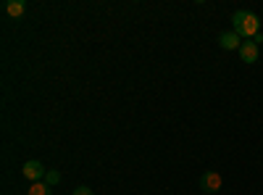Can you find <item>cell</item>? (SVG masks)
<instances>
[{
  "label": "cell",
  "instance_id": "obj_3",
  "mask_svg": "<svg viewBox=\"0 0 263 195\" xmlns=\"http://www.w3.org/2000/svg\"><path fill=\"white\" fill-rule=\"evenodd\" d=\"M45 174H48V171H45V166H42L40 161H27V164H24V177H27V180L40 182Z\"/></svg>",
  "mask_w": 263,
  "mask_h": 195
},
{
  "label": "cell",
  "instance_id": "obj_1",
  "mask_svg": "<svg viewBox=\"0 0 263 195\" xmlns=\"http://www.w3.org/2000/svg\"><path fill=\"white\" fill-rule=\"evenodd\" d=\"M232 24H234V32L242 40H253L260 32V19L253 11H237L232 16Z\"/></svg>",
  "mask_w": 263,
  "mask_h": 195
},
{
  "label": "cell",
  "instance_id": "obj_2",
  "mask_svg": "<svg viewBox=\"0 0 263 195\" xmlns=\"http://www.w3.org/2000/svg\"><path fill=\"white\" fill-rule=\"evenodd\" d=\"M221 185H224V180H221V174H218V171H205V174L200 177V187L205 190V192H218L221 190Z\"/></svg>",
  "mask_w": 263,
  "mask_h": 195
},
{
  "label": "cell",
  "instance_id": "obj_9",
  "mask_svg": "<svg viewBox=\"0 0 263 195\" xmlns=\"http://www.w3.org/2000/svg\"><path fill=\"white\" fill-rule=\"evenodd\" d=\"M74 195H92V190L82 185V187H77V190H74Z\"/></svg>",
  "mask_w": 263,
  "mask_h": 195
},
{
  "label": "cell",
  "instance_id": "obj_6",
  "mask_svg": "<svg viewBox=\"0 0 263 195\" xmlns=\"http://www.w3.org/2000/svg\"><path fill=\"white\" fill-rule=\"evenodd\" d=\"M24 0H8V3H6V13L11 16V19H18L21 13H24Z\"/></svg>",
  "mask_w": 263,
  "mask_h": 195
},
{
  "label": "cell",
  "instance_id": "obj_7",
  "mask_svg": "<svg viewBox=\"0 0 263 195\" xmlns=\"http://www.w3.org/2000/svg\"><path fill=\"white\" fill-rule=\"evenodd\" d=\"M29 195H50V187H48L45 182H32Z\"/></svg>",
  "mask_w": 263,
  "mask_h": 195
},
{
  "label": "cell",
  "instance_id": "obj_4",
  "mask_svg": "<svg viewBox=\"0 0 263 195\" xmlns=\"http://www.w3.org/2000/svg\"><path fill=\"white\" fill-rule=\"evenodd\" d=\"M218 45H221L224 50H239V45H242V37H239L237 32H224L221 37H218Z\"/></svg>",
  "mask_w": 263,
  "mask_h": 195
},
{
  "label": "cell",
  "instance_id": "obj_5",
  "mask_svg": "<svg viewBox=\"0 0 263 195\" xmlns=\"http://www.w3.org/2000/svg\"><path fill=\"white\" fill-rule=\"evenodd\" d=\"M239 58H242L245 63H255L258 61V45L250 40H245L242 45H239Z\"/></svg>",
  "mask_w": 263,
  "mask_h": 195
},
{
  "label": "cell",
  "instance_id": "obj_8",
  "mask_svg": "<svg viewBox=\"0 0 263 195\" xmlns=\"http://www.w3.org/2000/svg\"><path fill=\"white\" fill-rule=\"evenodd\" d=\"M58 182H61L58 171H48V174H45V185H48V187H53V185H58Z\"/></svg>",
  "mask_w": 263,
  "mask_h": 195
}]
</instances>
